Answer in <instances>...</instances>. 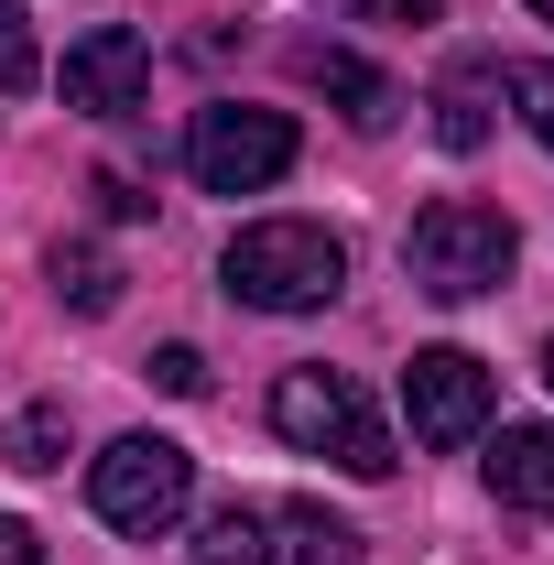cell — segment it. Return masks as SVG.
Returning <instances> with one entry per match:
<instances>
[{"mask_svg":"<svg viewBox=\"0 0 554 565\" xmlns=\"http://www.w3.org/2000/svg\"><path fill=\"white\" fill-rule=\"evenodd\" d=\"M544 381H554V349H544Z\"/></svg>","mask_w":554,"mask_h":565,"instance_id":"7402d4cb","label":"cell"},{"mask_svg":"<svg viewBox=\"0 0 554 565\" xmlns=\"http://www.w3.org/2000/svg\"><path fill=\"white\" fill-rule=\"evenodd\" d=\"M152 381H163L174 403H196V392H207V359H196L185 338H174V349H152Z\"/></svg>","mask_w":554,"mask_h":565,"instance_id":"2e32d148","label":"cell"},{"mask_svg":"<svg viewBox=\"0 0 554 565\" xmlns=\"http://www.w3.org/2000/svg\"><path fill=\"white\" fill-rule=\"evenodd\" d=\"M338 282H348V239L316 217H262V228L228 239V294L262 305V316H316Z\"/></svg>","mask_w":554,"mask_h":565,"instance_id":"7a4b0ae2","label":"cell"},{"mask_svg":"<svg viewBox=\"0 0 554 565\" xmlns=\"http://www.w3.org/2000/svg\"><path fill=\"white\" fill-rule=\"evenodd\" d=\"M87 500H98V522L109 533H163V522H185V500H196V457L174 446V435H120L98 468H87Z\"/></svg>","mask_w":554,"mask_h":565,"instance_id":"277c9868","label":"cell"},{"mask_svg":"<svg viewBox=\"0 0 554 565\" xmlns=\"http://www.w3.org/2000/svg\"><path fill=\"white\" fill-rule=\"evenodd\" d=\"M533 11H544V22H554V0H533Z\"/></svg>","mask_w":554,"mask_h":565,"instance_id":"44dd1931","label":"cell"},{"mask_svg":"<svg viewBox=\"0 0 554 565\" xmlns=\"http://www.w3.org/2000/svg\"><path fill=\"white\" fill-rule=\"evenodd\" d=\"M273 565H370V555H359L348 522H327L316 500H294V511H273Z\"/></svg>","mask_w":554,"mask_h":565,"instance_id":"8fae6325","label":"cell"},{"mask_svg":"<svg viewBox=\"0 0 554 565\" xmlns=\"http://www.w3.org/2000/svg\"><path fill=\"white\" fill-rule=\"evenodd\" d=\"M44 76V55H33V22H22V0H0V98H22Z\"/></svg>","mask_w":554,"mask_h":565,"instance_id":"9a60e30c","label":"cell"},{"mask_svg":"<svg viewBox=\"0 0 554 565\" xmlns=\"http://www.w3.org/2000/svg\"><path fill=\"white\" fill-rule=\"evenodd\" d=\"M98 207H109V217H141V207H152V196H141L131 174H98Z\"/></svg>","mask_w":554,"mask_h":565,"instance_id":"ffe728a7","label":"cell"},{"mask_svg":"<svg viewBox=\"0 0 554 565\" xmlns=\"http://www.w3.org/2000/svg\"><path fill=\"white\" fill-rule=\"evenodd\" d=\"M489 403H500V392H489V370L468 349H414L403 359V414H414V446H435V457L468 446L489 424Z\"/></svg>","mask_w":554,"mask_h":565,"instance_id":"8992f818","label":"cell"},{"mask_svg":"<svg viewBox=\"0 0 554 565\" xmlns=\"http://www.w3.org/2000/svg\"><path fill=\"white\" fill-rule=\"evenodd\" d=\"M196 565H273V511H251V500L207 511V533H196Z\"/></svg>","mask_w":554,"mask_h":565,"instance_id":"7c38bea8","label":"cell"},{"mask_svg":"<svg viewBox=\"0 0 554 565\" xmlns=\"http://www.w3.org/2000/svg\"><path fill=\"white\" fill-rule=\"evenodd\" d=\"M489 490L511 500V511H554V424H500Z\"/></svg>","mask_w":554,"mask_h":565,"instance_id":"30bf717a","label":"cell"},{"mask_svg":"<svg viewBox=\"0 0 554 565\" xmlns=\"http://www.w3.org/2000/svg\"><path fill=\"white\" fill-rule=\"evenodd\" d=\"M11 468H66V403H33L11 424Z\"/></svg>","mask_w":554,"mask_h":565,"instance_id":"5bb4252c","label":"cell"},{"mask_svg":"<svg viewBox=\"0 0 554 565\" xmlns=\"http://www.w3.org/2000/svg\"><path fill=\"white\" fill-rule=\"evenodd\" d=\"M185 174H196L207 196H262V185L294 174V120L217 98V109H196V131H185Z\"/></svg>","mask_w":554,"mask_h":565,"instance_id":"5b68a950","label":"cell"},{"mask_svg":"<svg viewBox=\"0 0 554 565\" xmlns=\"http://www.w3.org/2000/svg\"><path fill=\"white\" fill-rule=\"evenodd\" d=\"M0 565H44V544H33V522H11V511H0Z\"/></svg>","mask_w":554,"mask_h":565,"instance_id":"d6986e66","label":"cell"},{"mask_svg":"<svg viewBox=\"0 0 554 565\" xmlns=\"http://www.w3.org/2000/svg\"><path fill=\"white\" fill-rule=\"evenodd\" d=\"M141 87H152V44H141L131 22H98L66 55V109H87V120H131Z\"/></svg>","mask_w":554,"mask_h":565,"instance_id":"52a82bcc","label":"cell"},{"mask_svg":"<svg viewBox=\"0 0 554 565\" xmlns=\"http://www.w3.org/2000/svg\"><path fill=\"white\" fill-rule=\"evenodd\" d=\"M489 120H500V55H457L446 87H435V141L446 152H479Z\"/></svg>","mask_w":554,"mask_h":565,"instance_id":"ba28073f","label":"cell"},{"mask_svg":"<svg viewBox=\"0 0 554 565\" xmlns=\"http://www.w3.org/2000/svg\"><path fill=\"white\" fill-rule=\"evenodd\" d=\"M522 120H533V141L554 152V66H533V76H522Z\"/></svg>","mask_w":554,"mask_h":565,"instance_id":"ac0fdd59","label":"cell"},{"mask_svg":"<svg viewBox=\"0 0 554 565\" xmlns=\"http://www.w3.org/2000/svg\"><path fill=\"white\" fill-rule=\"evenodd\" d=\"M273 435H283V446H305V457H338L348 479H392V435L370 424L359 381H348V370H327V359L273 381Z\"/></svg>","mask_w":554,"mask_h":565,"instance_id":"3957f363","label":"cell"},{"mask_svg":"<svg viewBox=\"0 0 554 565\" xmlns=\"http://www.w3.org/2000/svg\"><path fill=\"white\" fill-rule=\"evenodd\" d=\"M446 0H338V22H381V33H403V22H435Z\"/></svg>","mask_w":554,"mask_h":565,"instance_id":"e0dca14e","label":"cell"},{"mask_svg":"<svg viewBox=\"0 0 554 565\" xmlns=\"http://www.w3.org/2000/svg\"><path fill=\"white\" fill-rule=\"evenodd\" d=\"M511 262H522V228H511L500 207H479V196H435V207L403 228V273H414L435 305H479V294H500Z\"/></svg>","mask_w":554,"mask_h":565,"instance_id":"6da1fadb","label":"cell"},{"mask_svg":"<svg viewBox=\"0 0 554 565\" xmlns=\"http://www.w3.org/2000/svg\"><path fill=\"white\" fill-rule=\"evenodd\" d=\"M55 294H66L76 316H109V305H120V273H109V250H55Z\"/></svg>","mask_w":554,"mask_h":565,"instance_id":"4fadbf2b","label":"cell"},{"mask_svg":"<svg viewBox=\"0 0 554 565\" xmlns=\"http://www.w3.org/2000/svg\"><path fill=\"white\" fill-rule=\"evenodd\" d=\"M294 66H305V87H327V98H338V109L359 120V131H392V109H403V87H392L381 66H359V55H338V44H305Z\"/></svg>","mask_w":554,"mask_h":565,"instance_id":"9c48e42d","label":"cell"}]
</instances>
